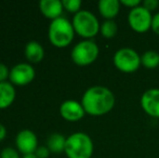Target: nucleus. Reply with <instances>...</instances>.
I'll list each match as a JSON object with an SVG mask.
<instances>
[{
    "label": "nucleus",
    "mask_w": 159,
    "mask_h": 158,
    "mask_svg": "<svg viewBox=\"0 0 159 158\" xmlns=\"http://www.w3.org/2000/svg\"><path fill=\"white\" fill-rule=\"evenodd\" d=\"M81 104L87 114L91 116H102L113 110L115 95L106 87L94 86L84 92Z\"/></svg>",
    "instance_id": "obj_1"
},
{
    "label": "nucleus",
    "mask_w": 159,
    "mask_h": 158,
    "mask_svg": "<svg viewBox=\"0 0 159 158\" xmlns=\"http://www.w3.org/2000/svg\"><path fill=\"white\" fill-rule=\"evenodd\" d=\"M65 153L68 158H91L93 153V142L88 134L76 132L66 139Z\"/></svg>",
    "instance_id": "obj_2"
},
{
    "label": "nucleus",
    "mask_w": 159,
    "mask_h": 158,
    "mask_svg": "<svg viewBox=\"0 0 159 158\" xmlns=\"http://www.w3.org/2000/svg\"><path fill=\"white\" fill-rule=\"evenodd\" d=\"M75 29L73 24L65 17H57L49 26V39L54 47L64 48L74 39Z\"/></svg>",
    "instance_id": "obj_3"
},
{
    "label": "nucleus",
    "mask_w": 159,
    "mask_h": 158,
    "mask_svg": "<svg viewBox=\"0 0 159 158\" xmlns=\"http://www.w3.org/2000/svg\"><path fill=\"white\" fill-rule=\"evenodd\" d=\"M71 24L75 32L84 38L94 37L101 28L95 15L87 10H80L76 13Z\"/></svg>",
    "instance_id": "obj_4"
},
{
    "label": "nucleus",
    "mask_w": 159,
    "mask_h": 158,
    "mask_svg": "<svg viewBox=\"0 0 159 158\" xmlns=\"http://www.w3.org/2000/svg\"><path fill=\"white\" fill-rule=\"evenodd\" d=\"M98 47L92 40H84L77 43L71 51V60L80 66L92 64L98 59Z\"/></svg>",
    "instance_id": "obj_5"
},
{
    "label": "nucleus",
    "mask_w": 159,
    "mask_h": 158,
    "mask_svg": "<svg viewBox=\"0 0 159 158\" xmlns=\"http://www.w3.org/2000/svg\"><path fill=\"white\" fill-rule=\"evenodd\" d=\"M115 66L124 73H134L139 70L141 63V56L135 50L131 48L119 49L114 55Z\"/></svg>",
    "instance_id": "obj_6"
},
{
    "label": "nucleus",
    "mask_w": 159,
    "mask_h": 158,
    "mask_svg": "<svg viewBox=\"0 0 159 158\" xmlns=\"http://www.w3.org/2000/svg\"><path fill=\"white\" fill-rule=\"evenodd\" d=\"M152 21H153V16L151 12L146 10L143 6L131 9L128 15V22H129L130 27L136 33L147 32L149 28H152Z\"/></svg>",
    "instance_id": "obj_7"
},
{
    "label": "nucleus",
    "mask_w": 159,
    "mask_h": 158,
    "mask_svg": "<svg viewBox=\"0 0 159 158\" xmlns=\"http://www.w3.org/2000/svg\"><path fill=\"white\" fill-rule=\"evenodd\" d=\"M11 82L17 86H24L32 82L35 78V70L30 64L20 63L13 66L9 75Z\"/></svg>",
    "instance_id": "obj_8"
},
{
    "label": "nucleus",
    "mask_w": 159,
    "mask_h": 158,
    "mask_svg": "<svg viewBox=\"0 0 159 158\" xmlns=\"http://www.w3.org/2000/svg\"><path fill=\"white\" fill-rule=\"evenodd\" d=\"M15 144L20 152L23 153L24 155L35 153L38 148L37 137L32 130H28V129H24L17 133Z\"/></svg>",
    "instance_id": "obj_9"
},
{
    "label": "nucleus",
    "mask_w": 159,
    "mask_h": 158,
    "mask_svg": "<svg viewBox=\"0 0 159 158\" xmlns=\"http://www.w3.org/2000/svg\"><path fill=\"white\" fill-rule=\"evenodd\" d=\"M141 106L147 115L159 118V89H149L141 97Z\"/></svg>",
    "instance_id": "obj_10"
},
{
    "label": "nucleus",
    "mask_w": 159,
    "mask_h": 158,
    "mask_svg": "<svg viewBox=\"0 0 159 158\" xmlns=\"http://www.w3.org/2000/svg\"><path fill=\"white\" fill-rule=\"evenodd\" d=\"M60 114L68 121H77L84 116L86 112L81 103L74 100H67L60 106Z\"/></svg>",
    "instance_id": "obj_11"
},
{
    "label": "nucleus",
    "mask_w": 159,
    "mask_h": 158,
    "mask_svg": "<svg viewBox=\"0 0 159 158\" xmlns=\"http://www.w3.org/2000/svg\"><path fill=\"white\" fill-rule=\"evenodd\" d=\"M63 8V3L60 0H41L39 2V9L41 13L52 21L57 17H61Z\"/></svg>",
    "instance_id": "obj_12"
},
{
    "label": "nucleus",
    "mask_w": 159,
    "mask_h": 158,
    "mask_svg": "<svg viewBox=\"0 0 159 158\" xmlns=\"http://www.w3.org/2000/svg\"><path fill=\"white\" fill-rule=\"evenodd\" d=\"M120 2L118 0H101L98 1V11L106 20H113L118 14Z\"/></svg>",
    "instance_id": "obj_13"
},
{
    "label": "nucleus",
    "mask_w": 159,
    "mask_h": 158,
    "mask_svg": "<svg viewBox=\"0 0 159 158\" xmlns=\"http://www.w3.org/2000/svg\"><path fill=\"white\" fill-rule=\"evenodd\" d=\"M15 99V88L11 82H0V108H7Z\"/></svg>",
    "instance_id": "obj_14"
},
{
    "label": "nucleus",
    "mask_w": 159,
    "mask_h": 158,
    "mask_svg": "<svg viewBox=\"0 0 159 158\" xmlns=\"http://www.w3.org/2000/svg\"><path fill=\"white\" fill-rule=\"evenodd\" d=\"M25 55L30 63H39L43 59V48L38 41H30L25 47Z\"/></svg>",
    "instance_id": "obj_15"
},
{
    "label": "nucleus",
    "mask_w": 159,
    "mask_h": 158,
    "mask_svg": "<svg viewBox=\"0 0 159 158\" xmlns=\"http://www.w3.org/2000/svg\"><path fill=\"white\" fill-rule=\"evenodd\" d=\"M65 145H66V138L63 134L60 133H53L49 137L48 142H47V147L50 152L53 153H61L65 151Z\"/></svg>",
    "instance_id": "obj_16"
},
{
    "label": "nucleus",
    "mask_w": 159,
    "mask_h": 158,
    "mask_svg": "<svg viewBox=\"0 0 159 158\" xmlns=\"http://www.w3.org/2000/svg\"><path fill=\"white\" fill-rule=\"evenodd\" d=\"M141 63L146 68L153 70L159 65V54L156 51L149 50L146 51L144 54L141 56Z\"/></svg>",
    "instance_id": "obj_17"
},
{
    "label": "nucleus",
    "mask_w": 159,
    "mask_h": 158,
    "mask_svg": "<svg viewBox=\"0 0 159 158\" xmlns=\"http://www.w3.org/2000/svg\"><path fill=\"white\" fill-rule=\"evenodd\" d=\"M100 30L102 33L103 37H105V38H113L117 34V24L113 20H106L102 24Z\"/></svg>",
    "instance_id": "obj_18"
},
{
    "label": "nucleus",
    "mask_w": 159,
    "mask_h": 158,
    "mask_svg": "<svg viewBox=\"0 0 159 158\" xmlns=\"http://www.w3.org/2000/svg\"><path fill=\"white\" fill-rule=\"evenodd\" d=\"M63 3L64 9H66L69 12H79V9L81 7V1L80 0H63L62 1Z\"/></svg>",
    "instance_id": "obj_19"
},
{
    "label": "nucleus",
    "mask_w": 159,
    "mask_h": 158,
    "mask_svg": "<svg viewBox=\"0 0 159 158\" xmlns=\"http://www.w3.org/2000/svg\"><path fill=\"white\" fill-rule=\"evenodd\" d=\"M1 158H20L19 153L12 147H6L1 152Z\"/></svg>",
    "instance_id": "obj_20"
},
{
    "label": "nucleus",
    "mask_w": 159,
    "mask_h": 158,
    "mask_svg": "<svg viewBox=\"0 0 159 158\" xmlns=\"http://www.w3.org/2000/svg\"><path fill=\"white\" fill-rule=\"evenodd\" d=\"M10 75L9 68L7 67V65H4L3 63H0V82L7 81V78Z\"/></svg>",
    "instance_id": "obj_21"
},
{
    "label": "nucleus",
    "mask_w": 159,
    "mask_h": 158,
    "mask_svg": "<svg viewBox=\"0 0 159 158\" xmlns=\"http://www.w3.org/2000/svg\"><path fill=\"white\" fill-rule=\"evenodd\" d=\"M158 6H159V1H157V0H145V1L143 2V7H144L146 10H148L149 12L156 10V8H157Z\"/></svg>",
    "instance_id": "obj_22"
},
{
    "label": "nucleus",
    "mask_w": 159,
    "mask_h": 158,
    "mask_svg": "<svg viewBox=\"0 0 159 158\" xmlns=\"http://www.w3.org/2000/svg\"><path fill=\"white\" fill-rule=\"evenodd\" d=\"M49 153H50V151H49V148L47 146H39L36 150L35 154L37 155L38 158H48Z\"/></svg>",
    "instance_id": "obj_23"
},
{
    "label": "nucleus",
    "mask_w": 159,
    "mask_h": 158,
    "mask_svg": "<svg viewBox=\"0 0 159 158\" xmlns=\"http://www.w3.org/2000/svg\"><path fill=\"white\" fill-rule=\"evenodd\" d=\"M152 29L154 33L159 35V13L155 14L153 16V21H152Z\"/></svg>",
    "instance_id": "obj_24"
},
{
    "label": "nucleus",
    "mask_w": 159,
    "mask_h": 158,
    "mask_svg": "<svg viewBox=\"0 0 159 158\" xmlns=\"http://www.w3.org/2000/svg\"><path fill=\"white\" fill-rule=\"evenodd\" d=\"M120 3L124 4L126 7H131L132 9L133 8H136L141 4V1L140 0H121Z\"/></svg>",
    "instance_id": "obj_25"
},
{
    "label": "nucleus",
    "mask_w": 159,
    "mask_h": 158,
    "mask_svg": "<svg viewBox=\"0 0 159 158\" xmlns=\"http://www.w3.org/2000/svg\"><path fill=\"white\" fill-rule=\"evenodd\" d=\"M6 135H7V129H6V127H4L2 124H0V142L3 141L4 138H6Z\"/></svg>",
    "instance_id": "obj_26"
},
{
    "label": "nucleus",
    "mask_w": 159,
    "mask_h": 158,
    "mask_svg": "<svg viewBox=\"0 0 159 158\" xmlns=\"http://www.w3.org/2000/svg\"><path fill=\"white\" fill-rule=\"evenodd\" d=\"M23 158H38V157H37V155H36L35 153H32V154H26V155H24Z\"/></svg>",
    "instance_id": "obj_27"
}]
</instances>
